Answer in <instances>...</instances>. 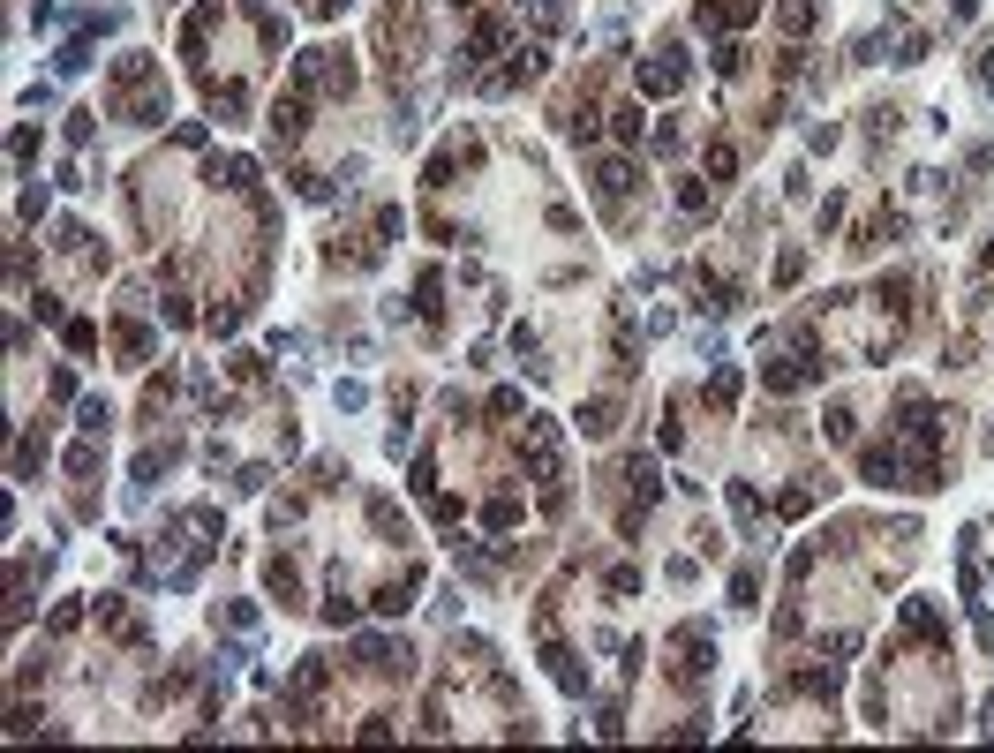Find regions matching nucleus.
<instances>
[{
	"label": "nucleus",
	"instance_id": "1",
	"mask_svg": "<svg viewBox=\"0 0 994 753\" xmlns=\"http://www.w3.org/2000/svg\"><path fill=\"white\" fill-rule=\"evenodd\" d=\"M610 136H618V143H641V106H618V113H610Z\"/></svg>",
	"mask_w": 994,
	"mask_h": 753
},
{
	"label": "nucleus",
	"instance_id": "2",
	"mask_svg": "<svg viewBox=\"0 0 994 753\" xmlns=\"http://www.w3.org/2000/svg\"><path fill=\"white\" fill-rule=\"evenodd\" d=\"M987 730H994V708H987Z\"/></svg>",
	"mask_w": 994,
	"mask_h": 753
}]
</instances>
